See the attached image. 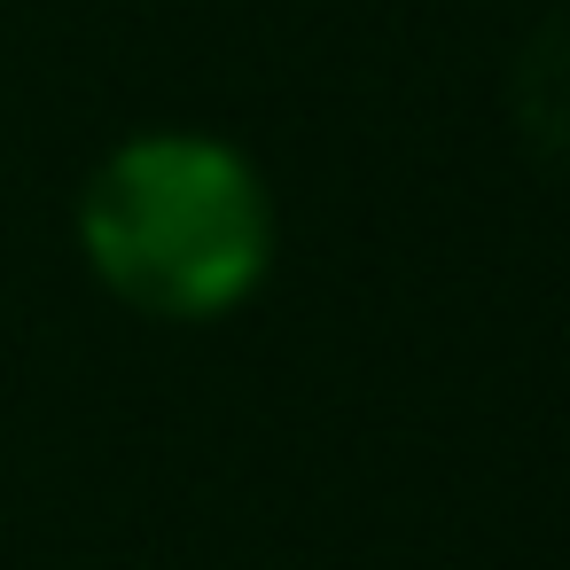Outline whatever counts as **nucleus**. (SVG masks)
<instances>
[{
	"instance_id": "1",
	"label": "nucleus",
	"mask_w": 570,
	"mask_h": 570,
	"mask_svg": "<svg viewBox=\"0 0 570 570\" xmlns=\"http://www.w3.org/2000/svg\"><path fill=\"white\" fill-rule=\"evenodd\" d=\"M79 243L134 313L219 321L258 289L274 212L243 149L212 134H141L87 180Z\"/></svg>"
}]
</instances>
